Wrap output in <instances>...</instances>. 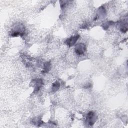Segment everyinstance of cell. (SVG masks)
Listing matches in <instances>:
<instances>
[{
    "instance_id": "1",
    "label": "cell",
    "mask_w": 128,
    "mask_h": 128,
    "mask_svg": "<svg viewBox=\"0 0 128 128\" xmlns=\"http://www.w3.org/2000/svg\"><path fill=\"white\" fill-rule=\"evenodd\" d=\"M86 121L88 124L90 125H93L96 120V115L94 112H90L86 116Z\"/></svg>"
},
{
    "instance_id": "4",
    "label": "cell",
    "mask_w": 128,
    "mask_h": 128,
    "mask_svg": "<svg viewBox=\"0 0 128 128\" xmlns=\"http://www.w3.org/2000/svg\"><path fill=\"white\" fill-rule=\"evenodd\" d=\"M60 86V84L58 82H55L52 85V90L54 92L56 91L59 88Z\"/></svg>"
},
{
    "instance_id": "3",
    "label": "cell",
    "mask_w": 128,
    "mask_h": 128,
    "mask_svg": "<svg viewBox=\"0 0 128 128\" xmlns=\"http://www.w3.org/2000/svg\"><path fill=\"white\" fill-rule=\"evenodd\" d=\"M79 35H75L74 36H72L71 37L68 38L66 41V44L69 46H74L76 41L78 40V38H79Z\"/></svg>"
},
{
    "instance_id": "5",
    "label": "cell",
    "mask_w": 128,
    "mask_h": 128,
    "mask_svg": "<svg viewBox=\"0 0 128 128\" xmlns=\"http://www.w3.org/2000/svg\"><path fill=\"white\" fill-rule=\"evenodd\" d=\"M50 62H46L44 64V70L42 72H46L49 70L50 69Z\"/></svg>"
},
{
    "instance_id": "2",
    "label": "cell",
    "mask_w": 128,
    "mask_h": 128,
    "mask_svg": "<svg viewBox=\"0 0 128 128\" xmlns=\"http://www.w3.org/2000/svg\"><path fill=\"white\" fill-rule=\"evenodd\" d=\"M86 49V46L82 43L78 44L75 46V52L78 55L82 54L84 52Z\"/></svg>"
}]
</instances>
